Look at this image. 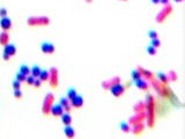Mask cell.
I'll return each instance as SVG.
<instances>
[{"label": "cell", "instance_id": "13", "mask_svg": "<svg viewBox=\"0 0 185 139\" xmlns=\"http://www.w3.org/2000/svg\"><path fill=\"white\" fill-rule=\"evenodd\" d=\"M145 130V125L142 123H139V124H135L134 128H133V133L135 136H140Z\"/></svg>", "mask_w": 185, "mask_h": 139}, {"label": "cell", "instance_id": "20", "mask_svg": "<svg viewBox=\"0 0 185 139\" xmlns=\"http://www.w3.org/2000/svg\"><path fill=\"white\" fill-rule=\"evenodd\" d=\"M41 67L39 66H37V65H35V66H32L30 69V73L31 75L34 77V78H38L39 77V73H41Z\"/></svg>", "mask_w": 185, "mask_h": 139}, {"label": "cell", "instance_id": "22", "mask_svg": "<svg viewBox=\"0 0 185 139\" xmlns=\"http://www.w3.org/2000/svg\"><path fill=\"white\" fill-rule=\"evenodd\" d=\"M19 72H20V73H22L23 75H26V77H27V75H29V74H30V69H29L27 65H21Z\"/></svg>", "mask_w": 185, "mask_h": 139}, {"label": "cell", "instance_id": "2", "mask_svg": "<svg viewBox=\"0 0 185 139\" xmlns=\"http://www.w3.org/2000/svg\"><path fill=\"white\" fill-rule=\"evenodd\" d=\"M110 92L115 96H121V95H123V93L125 92V87L123 85H121V84H116V85L110 87Z\"/></svg>", "mask_w": 185, "mask_h": 139}, {"label": "cell", "instance_id": "3", "mask_svg": "<svg viewBox=\"0 0 185 139\" xmlns=\"http://www.w3.org/2000/svg\"><path fill=\"white\" fill-rule=\"evenodd\" d=\"M52 101H53V95L52 94H49L44 101V108H43V112L45 115H48L50 112V108L52 105Z\"/></svg>", "mask_w": 185, "mask_h": 139}, {"label": "cell", "instance_id": "32", "mask_svg": "<svg viewBox=\"0 0 185 139\" xmlns=\"http://www.w3.org/2000/svg\"><path fill=\"white\" fill-rule=\"evenodd\" d=\"M6 15H7V9L6 8H0V16L6 18Z\"/></svg>", "mask_w": 185, "mask_h": 139}, {"label": "cell", "instance_id": "18", "mask_svg": "<svg viewBox=\"0 0 185 139\" xmlns=\"http://www.w3.org/2000/svg\"><path fill=\"white\" fill-rule=\"evenodd\" d=\"M8 42H9V36H8V34H7L6 32L1 33V34H0V44L6 45V44H8Z\"/></svg>", "mask_w": 185, "mask_h": 139}, {"label": "cell", "instance_id": "30", "mask_svg": "<svg viewBox=\"0 0 185 139\" xmlns=\"http://www.w3.org/2000/svg\"><path fill=\"white\" fill-rule=\"evenodd\" d=\"M148 36L151 37V39H154V38H157V33L155 30H151L148 32Z\"/></svg>", "mask_w": 185, "mask_h": 139}, {"label": "cell", "instance_id": "6", "mask_svg": "<svg viewBox=\"0 0 185 139\" xmlns=\"http://www.w3.org/2000/svg\"><path fill=\"white\" fill-rule=\"evenodd\" d=\"M4 53H6V55H8L9 57H12V56H14L15 53H16V48H15V45L14 44H6L5 45V49H4Z\"/></svg>", "mask_w": 185, "mask_h": 139}, {"label": "cell", "instance_id": "10", "mask_svg": "<svg viewBox=\"0 0 185 139\" xmlns=\"http://www.w3.org/2000/svg\"><path fill=\"white\" fill-rule=\"evenodd\" d=\"M144 118H145L144 114H142V112H140L139 115H135L134 117H132V118L130 119V123H128V124H133V125L139 124V123H141V122L144 121Z\"/></svg>", "mask_w": 185, "mask_h": 139}, {"label": "cell", "instance_id": "21", "mask_svg": "<svg viewBox=\"0 0 185 139\" xmlns=\"http://www.w3.org/2000/svg\"><path fill=\"white\" fill-rule=\"evenodd\" d=\"M131 75H132V79H133V81L141 79V73L139 72V70H133V71L131 72Z\"/></svg>", "mask_w": 185, "mask_h": 139}, {"label": "cell", "instance_id": "37", "mask_svg": "<svg viewBox=\"0 0 185 139\" xmlns=\"http://www.w3.org/2000/svg\"><path fill=\"white\" fill-rule=\"evenodd\" d=\"M175 1H177V2H181V1H183V0H175Z\"/></svg>", "mask_w": 185, "mask_h": 139}, {"label": "cell", "instance_id": "8", "mask_svg": "<svg viewBox=\"0 0 185 139\" xmlns=\"http://www.w3.org/2000/svg\"><path fill=\"white\" fill-rule=\"evenodd\" d=\"M82 104H83V99H82V96L79 95V94L71 101V105L74 107V108H80V107H82Z\"/></svg>", "mask_w": 185, "mask_h": 139}, {"label": "cell", "instance_id": "28", "mask_svg": "<svg viewBox=\"0 0 185 139\" xmlns=\"http://www.w3.org/2000/svg\"><path fill=\"white\" fill-rule=\"evenodd\" d=\"M35 79H36V78H34L32 75H27V77H26V81H27L28 85H34Z\"/></svg>", "mask_w": 185, "mask_h": 139}, {"label": "cell", "instance_id": "26", "mask_svg": "<svg viewBox=\"0 0 185 139\" xmlns=\"http://www.w3.org/2000/svg\"><path fill=\"white\" fill-rule=\"evenodd\" d=\"M151 45H152V46H154L155 49H156V48H158V46L161 45V42H160V39H158V38H154V39H152Z\"/></svg>", "mask_w": 185, "mask_h": 139}, {"label": "cell", "instance_id": "17", "mask_svg": "<svg viewBox=\"0 0 185 139\" xmlns=\"http://www.w3.org/2000/svg\"><path fill=\"white\" fill-rule=\"evenodd\" d=\"M38 79H39L41 81H46V80L50 79V73H49L46 70H43V71H41Z\"/></svg>", "mask_w": 185, "mask_h": 139}, {"label": "cell", "instance_id": "1", "mask_svg": "<svg viewBox=\"0 0 185 139\" xmlns=\"http://www.w3.org/2000/svg\"><path fill=\"white\" fill-rule=\"evenodd\" d=\"M147 109H148V125L149 128H153L154 126V115H153V100H152V96H147Z\"/></svg>", "mask_w": 185, "mask_h": 139}, {"label": "cell", "instance_id": "14", "mask_svg": "<svg viewBox=\"0 0 185 139\" xmlns=\"http://www.w3.org/2000/svg\"><path fill=\"white\" fill-rule=\"evenodd\" d=\"M134 85L138 87V88H140V89H142V91H146L147 88H148V85H147V82L144 80V79H139V80H135L134 81Z\"/></svg>", "mask_w": 185, "mask_h": 139}, {"label": "cell", "instance_id": "11", "mask_svg": "<svg viewBox=\"0 0 185 139\" xmlns=\"http://www.w3.org/2000/svg\"><path fill=\"white\" fill-rule=\"evenodd\" d=\"M49 20L48 19H29L28 20V23L31 26H35V25H48Z\"/></svg>", "mask_w": 185, "mask_h": 139}, {"label": "cell", "instance_id": "7", "mask_svg": "<svg viewBox=\"0 0 185 139\" xmlns=\"http://www.w3.org/2000/svg\"><path fill=\"white\" fill-rule=\"evenodd\" d=\"M0 27L4 29V30H8V29H11V27H12V21H11V19L9 18H2L1 19V21H0Z\"/></svg>", "mask_w": 185, "mask_h": 139}, {"label": "cell", "instance_id": "34", "mask_svg": "<svg viewBox=\"0 0 185 139\" xmlns=\"http://www.w3.org/2000/svg\"><path fill=\"white\" fill-rule=\"evenodd\" d=\"M2 57H4V59H5V60H8V59H9V56H8V55H6V53H2Z\"/></svg>", "mask_w": 185, "mask_h": 139}, {"label": "cell", "instance_id": "9", "mask_svg": "<svg viewBox=\"0 0 185 139\" xmlns=\"http://www.w3.org/2000/svg\"><path fill=\"white\" fill-rule=\"evenodd\" d=\"M64 133L68 139H73L75 137V130L71 125H67V126L64 128Z\"/></svg>", "mask_w": 185, "mask_h": 139}, {"label": "cell", "instance_id": "5", "mask_svg": "<svg viewBox=\"0 0 185 139\" xmlns=\"http://www.w3.org/2000/svg\"><path fill=\"white\" fill-rule=\"evenodd\" d=\"M50 112L52 116H62L64 112V109L60 104H52L50 108Z\"/></svg>", "mask_w": 185, "mask_h": 139}, {"label": "cell", "instance_id": "36", "mask_svg": "<svg viewBox=\"0 0 185 139\" xmlns=\"http://www.w3.org/2000/svg\"><path fill=\"white\" fill-rule=\"evenodd\" d=\"M153 4H157V2H160V0H151Z\"/></svg>", "mask_w": 185, "mask_h": 139}, {"label": "cell", "instance_id": "12", "mask_svg": "<svg viewBox=\"0 0 185 139\" xmlns=\"http://www.w3.org/2000/svg\"><path fill=\"white\" fill-rule=\"evenodd\" d=\"M60 118H62V122L65 124V126L71 125V123H72V116H71L68 112H62Z\"/></svg>", "mask_w": 185, "mask_h": 139}, {"label": "cell", "instance_id": "23", "mask_svg": "<svg viewBox=\"0 0 185 139\" xmlns=\"http://www.w3.org/2000/svg\"><path fill=\"white\" fill-rule=\"evenodd\" d=\"M121 130L124 131V132H130L131 131V126H130L128 123L123 122V123H121Z\"/></svg>", "mask_w": 185, "mask_h": 139}, {"label": "cell", "instance_id": "15", "mask_svg": "<svg viewBox=\"0 0 185 139\" xmlns=\"http://www.w3.org/2000/svg\"><path fill=\"white\" fill-rule=\"evenodd\" d=\"M59 104L62 105L64 110L69 111V109H71V103H69V100H68L67 98H62L60 101H59Z\"/></svg>", "mask_w": 185, "mask_h": 139}, {"label": "cell", "instance_id": "29", "mask_svg": "<svg viewBox=\"0 0 185 139\" xmlns=\"http://www.w3.org/2000/svg\"><path fill=\"white\" fill-rule=\"evenodd\" d=\"M147 52H148L149 55H152V56H154L155 53H156V49H155L154 46H152V45H149V46H147Z\"/></svg>", "mask_w": 185, "mask_h": 139}, {"label": "cell", "instance_id": "24", "mask_svg": "<svg viewBox=\"0 0 185 139\" xmlns=\"http://www.w3.org/2000/svg\"><path fill=\"white\" fill-rule=\"evenodd\" d=\"M157 78H158V79H160L162 82H164V84L168 81V77H167V75H165L163 72H157Z\"/></svg>", "mask_w": 185, "mask_h": 139}, {"label": "cell", "instance_id": "16", "mask_svg": "<svg viewBox=\"0 0 185 139\" xmlns=\"http://www.w3.org/2000/svg\"><path fill=\"white\" fill-rule=\"evenodd\" d=\"M58 84V80H57V69H52L51 70V85L53 87H56Z\"/></svg>", "mask_w": 185, "mask_h": 139}, {"label": "cell", "instance_id": "33", "mask_svg": "<svg viewBox=\"0 0 185 139\" xmlns=\"http://www.w3.org/2000/svg\"><path fill=\"white\" fill-rule=\"evenodd\" d=\"M41 84H42V81H41L39 79H37V78H36V79H35V81H34V86H35V87H39V86H41Z\"/></svg>", "mask_w": 185, "mask_h": 139}, {"label": "cell", "instance_id": "27", "mask_svg": "<svg viewBox=\"0 0 185 139\" xmlns=\"http://www.w3.org/2000/svg\"><path fill=\"white\" fill-rule=\"evenodd\" d=\"M12 86H13L14 91L20 89V88H21V82H20V81H18V80H14V81H13V84H12Z\"/></svg>", "mask_w": 185, "mask_h": 139}, {"label": "cell", "instance_id": "31", "mask_svg": "<svg viewBox=\"0 0 185 139\" xmlns=\"http://www.w3.org/2000/svg\"><path fill=\"white\" fill-rule=\"evenodd\" d=\"M14 96H15L16 99H21V98H22V92H21L20 89L14 91Z\"/></svg>", "mask_w": 185, "mask_h": 139}, {"label": "cell", "instance_id": "25", "mask_svg": "<svg viewBox=\"0 0 185 139\" xmlns=\"http://www.w3.org/2000/svg\"><path fill=\"white\" fill-rule=\"evenodd\" d=\"M15 80H18V81H20V82L26 81V75H23L22 73L18 72V73H16V79H15Z\"/></svg>", "mask_w": 185, "mask_h": 139}, {"label": "cell", "instance_id": "19", "mask_svg": "<svg viewBox=\"0 0 185 139\" xmlns=\"http://www.w3.org/2000/svg\"><path fill=\"white\" fill-rule=\"evenodd\" d=\"M76 95H78V92H76L75 88H69V89L67 91V99H68L69 101H72Z\"/></svg>", "mask_w": 185, "mask_h": 139}, {"label": "cell", "instance_id": "4", "mask_svg": "<svg viewBox=\"0 0 185 139\" xmlns=\"http://www.w3.org/2000/svg\"><path fill=\"white\" fill-rule=\"evenodd\" d=\"M41 49H42V51H43L44 53L51 55V53L55 52V45H53L52 43H50V42H44V43H42Z\"/></svg>", "mask_w": 185, "mask_h": 139}, {"label": "cell", "instance_id": "35", "mask_svg": "<svg viewBox=\"0 0 185 139\" xmlns=\"http://www.w3.org/2000/svg\"><path fill=\"white\" fill-rule=\"evenodd\" d=\"M160 2L163 4V5H167V4L169 2V0H160Z\"/></svg>", "mask_w": 185, "mask_h": 139}]
</instances>
